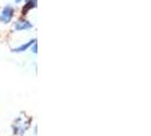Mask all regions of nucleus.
Segmentation results:
<instances>
[{
	"label": "nucleus",
	"instance_id": "f257e3e1",
	"mask_svg": "<svg viewBox=\"0 0 151 136\" xmlns=\"http://www.w3.org/2000/svg\"><path fill=\"white\" fill-rule=\"evenodd\" d=\"M14 13H15V10H14V8L12 7V6L8 5L6 7H4V9L0 13V22L2 23V24L10 23L12 19H13V17H14Z\"/></svg>",
	"mask_w": 151,
	"mask_h": 136
},
{
	"label": "nucleus",
	"instance_id": "f03ea898",
	"mask_svg": "<svg viewBox=\"0 0 151 136\" xmlns=\"http://www.w3.org/2000/svg\"><path fill=\"white\" fill-rule=\"evenodd\" d=\"M24 124H25V121H24L22 117H18L14 121V125H13L14 134H19V135H24L25 134V130L27 129V127H24Z\"/></svg>",
	"mask_w": 151,
	"mask_h": 136
},
{
	"label": "nucleus",
	"instance_id": "7ed1b4c3",
	"mask_svg": "<svg viewBox=\"0 0 151 136\" xmlns=\"http://www.w3.org/2000/svg\"><path fill=\"white\" fill-rule=\"evenodd\" d=\"M33 27V24L30 23L29 21H26V19H19V21H17V22L14 24V31L16 32H22V31H27V30H31Z\"/></svg>",
	"mask_w": 151,
	"mask_h": 136
},
{
	"label": "nucleus",
	"instance_id": "20e7f679",
	"mask_svg": "<svg viewBox=\"0 0 151 136\" xmlns=\"http://www.w3.org/2000/svg\"><path fill=\"white\" fill-rule=\"evenodd\" d=\"M35 41H37V39H32V40H30L29 42L23 43V44H21L19 47H17V48H14L12 51H13V52H24V51L29 50V49H30V47L33 44Z\"/></svg>",
	"mask_w": 151,
	"mask_h": 136
},
{
	"label": "nucleus",
	"instance_id": "39448f33",
	"mask_svg": "<svg viewBox=\"0 0 151 136\" xmlns=\"http://www.w3.org/2000/svg\"><path fill=\"white\" fill-rule=\"evenodd\" d=\"M37 6V0H26V5L23 8V15L27 13L29 9H32Z\"/></svg>",
	"mask_w": 151,
	"mask_h": 136
},
{
	"label": "nucleus",
	"instance_id": "423d86ee",
	"mask_svg": "<svg viewBox=\"0 0 151 136\" xmlns=\"http://www.w3.org/2000/svg\"><path fill=\"white\" fill-rule=\"evenodd\" d=\"M30 50H31V52L34 53V54H37V53H38V43H37V41H35V42L30 47Z\"/></svg>",
	"mask_w": 151,
	"mask_h": 136
},
{
	"label": "nucleus",
	"instance_id": "0eeeda50",
	"mask_svg": "<svg viewBox=\"0 0 151 136\" xmlns=\"http://www.w3.org/2000/svg\"><path fill=\"white\" fill-rule=\"evenodd\" d=\"M22 1H23V0H15V2H16V4H21Z\"/></svg>",
	"mask_w": 151,
	"mask_h": 136
}]
</instances>
